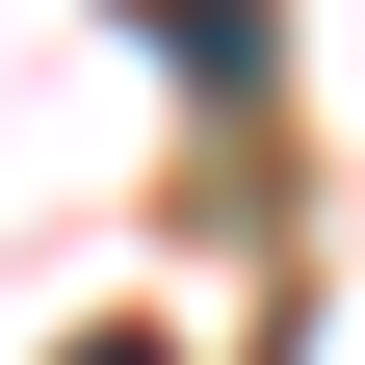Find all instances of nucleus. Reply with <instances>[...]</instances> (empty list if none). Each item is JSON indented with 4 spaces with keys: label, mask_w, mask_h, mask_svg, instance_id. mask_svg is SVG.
<instances>
[{
    "label": "nucleus",
    "mask_w": 365,
    "mask_h": 365,
    "mask_svg": "<svg viewBox=\"0 0 365 365\" xmlns=\"http://www.w3.org/2000/svg\"><path fill=\"white\" fill-rule=\"evenodd\" d=\"M78 365H157V339H78Z\"/></svg>",
    "instance_id": "f257e3e1"
}]
</instances>
